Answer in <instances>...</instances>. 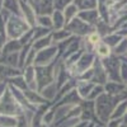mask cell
Wrapping results in <instances>:
<instances>
[{
	"label": "cell",
	"instance_id": "6da1fadb",
	"mask_svg": "<svg viewBox=\"0 0 127 127\" xmlns=\"http://www.w3.org/2000/svg\"><path fill=\"white\" fill-rule=\"evenodd\" d=\"M122 100L118 97H113L107 93L102 94L99 98H97L95 102V114H97V120L100 125H105L112 117V113L116 108L118 102Z\"/></svg>",
	"mask_w": 127,
	"mask_h": 127
},
{
	"label": "cell",
	"instance_id": "7a4b0ae2",
	"mask_svg": "<svg viewBox=\"0 0 127 127\" xmlns=\"http://www.w3.org/2000/svg\"><path fill=\"white\" fill-rule=\"evenodd\" d=\"M28 113L26 112L22 105H20L13 97V94L10 93L9 88L4 93V95L0 98V114H6V116H13V117H18V116Z\"/></svg>",
	"mask_w": 127,
	"mask_h": 127
},
{
	"label": "cell",
	"instance_id": "3957f363",
	"mask_svg": "<svg viewBox=\"0 0 127 127\" xmlns=\"http://www.w3.org/2000/svg\"><path fill=\"white\" fill-rule=\"evenodd\" d=\"M29 29V24L20 15H12L6 23V38L19 39Z\"/></svg>",
	"mask_w": 127,
	"mask_h": 127
},
{
	"label": "cell",
	"instance_id": "277c9868",
	"mask_svg": "<svg viewBox=\"0 0 127 127\" xmlns=\"http://www.w3.org/2000/svg\"><path fill=\"white\" fill-rule=\"evenodd\" d=\"M57 62L46 66H36V78H37V88L38 92L43 90L50 84L55 83V66Z\"/></svg>",
	"mask_w": 127,
	"mask_h": 127
},
{
	"label": "cell",
	"instance_id": "5b68a950",
	"mask_svg": "<svg viewBox=\"0 0 127 127\" xmlns=\"http://www.w3.org/2000/svg\"><path fill=\"white\" fill-rule=\"evenodd\" d=\"M95 59H97V56H95V54L93 51H84L83 55L80 56V59L78 60V62L71 69H69L71 76L78 78L83 72L90 70L94 65V62H95Z\"/></svg>",
	"mask_w": 127,
	"mask_h": 127
},
{
	"label": "cell",
	"instance_id": "8992f818",
	"mask_svg": "<svg viewBox=\"0 0 127 127\" xmlns=\"http://www.w3.org/2000/svg\"><path fill=\"white\" fill-rule=\"evenodd\" d=\"M102 65L107 72L108 76V81H117V83H122L121 81V75H120V69H121V59L116 55H111L107 59H103Z\"/></svg>",
	"mask_w": 127,
	"mask_h": 127
},
{
	"label": "cell",
	"instance_id": "52a82bcc",
	"mask_svg": "<svg viewBox=\"0 0 127 127\" xmlns=\"http://www.w3.org/2000/svg\"><path fill=\"white\" fill-rule=\"evenodd\" d=\"M57 55H59L57 45H51L45 50L38 51L36 55L34 66H46V65H51L54 62H57L59 61Z\"/></svg>",
	"mask_w": 127,
	"mask_h": 127
},
{
	"label": "cell",
	"instance_id": "ba28073f",
	"mask_svg": "<svg viewBox=\"0 0 127 127\" xmlns=\"http://www.w3.org/2000/svg\"><path fill=\"white\" fill-rule=\"evenodd\" d=\"M65 29H67L70 33L72 36L75 37H79V38H85L89 33H92V32L95 29L93 26L85 23L84 20H81L80 18H74L71 22L65 27Z\"/></svg>",
	"mask_w": 127,
	"mask_h": 127
},
{
	"label": "cell",
	"instance_id": "9c48e42d",
	"mask_svg": "<svg viewBox=\"0 0 127 127\" xmlns=\"http://www.w3.org/2000/svg\"><path fill=\"white\" fill-rule=\"evenodd\" d=\"M20 5V17L29 24L31 28H34L37 26V12L36 8L32 5L28 0H19Z\"/></svg>",
	"mask_w": 127,
	"mask_h": 127
},
{
	"label": "cell",
	"instance_id": "30bf717a",
	"mask_svg": "<svg viewBox=\"0 0 127 127\" xmlns=\"http://www.w3.org/2000/svg\"><path fill=\"white\" fill-rule=\"evenodd\" d=\"M81 107V114H80V121H90L94 123H99L95 114V102L85 99L80 103ZM100 125V123H99Z\"/></svg>",
	"mask_w": 127,
	"mask_h": 127
},
{
	"label": "cell",
	"instance_id": "8fae6325",
	"mask_svg": "<svg viewBox=\"0 0 127 127\" xmlns=\"http://www.w3.org/2000/svg\"><path fill=\"white\" fill-rule=\"evenodd\" d=\"M93 72H94V75H93L92 83L98 84V85H105L107 84V81H108L107 72H105V70L102 65L100 59H98V57L95 59V62L93 65Z\"/></svg>",
	"mask_w": 127,
	"mask_h": 127
},
{
	"label": "cell",
	"instance_id": "7c38bea8",
	"mask_svg": "<svg viewBox=\"0 0 127 127\" xmlns=\"http://www.w3.org/2000/svg\"><path fill=\"white\" fill-rule=\"evenodd\" d=\"M23 78H24V81L27 84V88L29 90H37L38 92V88H37V78H36V66H26L23 69Z\"/></svg>",
	"mask_w": 127,
	"mask_h": 127
},
{
	"label": "cell",
	"instance_id": "4fadbf2b",
	"mask_svg": "<svg viewBox=\"0 0 127 127\" xmlns=\"http://www.w3.org/2000/svg\"><path fill=\"white\" fill-rule=\"evenodd\" d=\"M126 89V84L125 83H117V81H107V84L104 85V92L113 95V97H118L121 99H125L123 93Z\"/></svg>",
	"mask_w": 127,
	"mask_h": 127
},
{
	"label": "cell",
	"instance_id": "5bb4252c",
	"mask_svg": "<svg viewBox=\"0 0 127 127\" xmlns=\"http://www.w3.org/2000/svg\"><path fill=\"white\" fill-rule=\"evenodd\" d=\"M23 74V70L19 67H12V66H6L0 64V80L1 81H8L9 79L19 76Z\"/></svg>",
	"mask_w": 127,
	"mask_h": 127
},
{
	"label": "cell",
	"instance_id": "9a60e30c",
	"mask_svg": "<svg viewBox=\"0 0 127 127\" xmlns=\"http://www.w3.org/2000/svg\"><path fill=\"white\" fill-rule=\"evenodd\" d=\"M24 95L27 97L28 102L34 105V107H39V105H45V104H51L47 99H45L42 97V94L37 90H29V89H26L24 90Z\"/></svg>",
	"mask_w": 127,
	"mask_h": 127
},
{
	"label": "cell",
	"instance_id": "2e32d148",
	"mask_svg": "<svg viewBox=\"0 0 127 127\" xmlns=\"http://www.w3.org/2000/svg\"><path fill=\"white\" fill-rule=\"evenodd\" d=\"M78 18H80L81 20H84L85 23L90 24V26H95L97 22L99 20V13L97 9H92V10H81L78 14Z\"/></svg>",
	"mask_w": 127,
	"mask_h": 127
},
{
	"label": "cell",
	"instance_id": "e0dca14e",
	"mask_svg": "<svg viewBox=\"0 0 127 127\" xmlns=\"http://www.w3.org/2000/svg\"><path fill=\"white\" fill-rule=\"evenodd\" d=\"M83 102V99L79 97V94L76 92V89L71 90L70 93H67L65 97H62L60 99V102H57L56 104H52V105H61V104H67V105H78Z\"/></svg>",
	"mask_w": 127,
	"mask_h": 127
},
{
	"label": "cell",
	"instance_id": "ac0fdd59",
	"mask_svg": "<svg viewBox=\"0 0 127 127\" xmlns=\"http://www.w3.org/2000/svg\"><path fill=\"white\" fill-rule=\"evenodd\" d=\"M94 85L95 84L92 83V81H80V80H78L75 89H76V92L79 94V97L83 100H85V99H88V97H89L92 89L94 88Z\"/></svg>",
	"mask_w": 127,
	"mask_h": 127
},
{
	"label": "cell",
	"instance_id": "d6986e66",
	"mask_svg": "<svg viewBox=\"0 0 127 127\" xmlns=\"http://www.w3.org/2000/svg\"><path fill=\"white\" fill-rule=\"evenodd\" d=\"M22 43L19 39H8L3 47L1 55H10V54H18L22 50Z\"/></svg>",
	"mask_w": 127,
	"mask_h": 127
},
{
	"label": "cell",
	"instance_id": "ffe728a7",
	"mask_svg": "<svg viewBox=\"0 0 127 127\" xmlns=\"http://www.w3.org/2000/svg\"><path fill=\"white\" fill-rule=\"evenodd\" d=\"M36 12L38 15H52V13L55 12L54 0H41V3L36 8Z\"/></svg>",
	"mask_w": 127,
	"mask_h": 127
},
{
	"label": "cell",
	"instance_id": "44dd1931",
	"mask_svg": "<svg viewBox=\"0 0 127 127\" xmlns=\"http://www.w3.org/2000/svg\"><path fill=\"white\" fill-rule=\"evenodd\" d=\"M51 19H52V31L64 29L66 27L65 17H64V13L60 12V10H55L51 15Z\"/></svg>",
	"mask_w": 127,
	"mask_h": 127
},
{
	"label": "cell",
	"instance_id": "7402d4cb",
	"mask_svg": "<svg viewBox=\"0 0 127 127\" xmlns=\"http://www.w3.org/2000/svg\"><path fill=\"white\" fill-rule=\"evenodd\" d=\"M94 54H95V56H97L98 59L103 60V59L109 57L113 54V51H112V48L108 45H105L103 41H100L99 43L94 47Z\"/></svg>",
	"mask_w": 127,
	"mask_h": 127
},
{
	"label": "cell",
	"instance_id": "603a6c76",
	"mask_svg": "<svg viewBox=\"0 0 127 127\" xmlns=\"http://www.w3.org/2000/svg\"><path fill=\"white\" fill-rule=\"evenodd\" d=\"M125 37L123 36H121L118 32H113V33H109V34H107L105 37H103L102 38V41L104 42L105 45H108L111 48H112V51H113V48H116L118 46V43L123 39Z\"/></svg>",
	"mask_w": 127,
	"mask_h": 127
},
{
	"label": "cell",
	"instance_id": "cb8c5ba5",
	"mask_svg": "<svg viewBox=\"0 0 127 127\" xmlns=\"http://www.w3.org/2000/svg\"><path fill=\"white\" fill-rule=\"evenodd\" d=\"M127 113V99H122L116 105V108L112 113L111 120H123V117Z\"/></svg>",
	"mask_w": 127,
	"mask_h": 127
},
{
	"label": "cell",
	"instance_id": "d4e9b609",
	"mask_svg": "<svg viewBox=\"0 0 127 127\" xmlns=\"http://www.w3.org/2000/svg\"><path fill=\"white\" fill-rule=\"evenodd\" d=\"M52 42H54V45H57V43H61V42L69 39L70 37H72V34L67 29H59V31H52Z\"/></svg>",
	"mask_w": 127,
	"mask_h": 127
},
{
	"label": "cell",
	"instance_id": "484cf974",
	"mask_svg": "<svg viewBox=\"0 0 127 127\" xmlns=\"http://www.w3.org/2000/svg\"><path fill=\"white\" fill-rule=\"evenodd\" d=\"M51 45H54V42H52V36L48 34L43 38H39V39H36V41L32 42V48L38 52V51H42V50L47 48Z\"/></svg>",
	"mask_w": 127,
	"mask_h": 127
},
{
	"label": "cell",
	"instance_id": "4316f807",
	"mask_svg": "<svg viewBox=\"0 0 127 127\" xmlns=\"http://www.w3.org/2000/svg\"><path fill=\"white\" fill-rule=\"evenodd\" d=\"M57 87H56V83H52V84H50L48 87H46L43 90H41L39 93L42 94V97H43L45 99H47L50 103H52L55 100V98H56V94H57Z\"/></svg>",
	"mask_w": 127,
	"mask_h": 127
},
{
	"label": "cell",
	"instance_id": "83f0119b",
	"mask_svg": "<svg viewBox=\"0 0 127 127\" xmlns=\"http://www.w3.org/2000/svg\"><path fill=\"white\" fill-rule=\"evenodd\" d=\"M79 8L75 5V4H70L69 6H66V9L64 10V17H65V22H66V26L71 22V20L74 19V18H76L78 17V14H79Z\"/></svg>",
	"mask_w": 127,
	"mask_h": 127
},
{
	"label": "cell",
	"instance_id": "f1b7e54d",
	"mask_svg": "<svg viewBox=\"0 0 127 127\" xmlns=\"http://www.w3.org/2000/svg\"><path fill=\"white\" fill-rule=\"evenodd\" d=\"M74 4H75L79 10H92V9H97L98 5V0H74Z\"/></svg>",
	"mask_w": 127,
	"mask_h": 127
},
{
	"label": "cell",
	"instance_id": "f546056e",
	"mask_svg": "<svg viewBox=\"0 0 127 127\" xmlns=\"http://www.w3.org/2000/svg\"><path fill=\"white\" fill-rule=\"evenodd\" d=\"M13 15H20V5L19 0H4V8Z\"/></svg>",
	"mask_w": 127,
	"mask_h": 127
},
{
	"label": "cell",
	"instance_id": "4dcf8cb0",
	"mask_svg": "<svg viewBox=\"0 0 127 127\" xmlns=\"http://www.w3.org/2000/svg\"><path fill=\"white\" fill-rule=\"evenodd\" d=\"M6 83H8V85H12V87L17 88V89L23 90V92H24L26 89H28V88H27V84H26V81H24L23 75H19V76L12 78V79H9Z\"/></svg>",
	"mask_w": 127,
	"mask_h": 127
},
{
	"label": "cell",
	"instance_id": "1f68e13d",
	"mask_svg": "<svg viewBox=\"0 0 127 127\" xmlns=\"http://www.w3.org/2000/svg\"><path fill=\"white\" fill-rule=\"evenodd\" d=\"M51 33H52V29L36 26V27L33 28V41L39 39V38H43V37H46V36H48V34H51Z\"/></svg>",
	"mask_w": 127,
	"mask_h": 127
},
{
	"label": "cell",
	"instance_id": "d6a6232c",
	"mask_svg": "<svg viewBox=\"0 0 127 127\" xmlns=\"http://www.w3.org/2000/svg\"><path fill=\"white\" fill-rule=\"evenodd\" d=\"M17 117L6 114H0V127H15Z\"/></svg>",
	"mask_w": 127,
	"mask_h": 127
},
{
	"label": "cell",
	"instance_id": "836d02e7",
	"mask_svg": "<svg viewBox=\"0 0 127 127\" xmlns=\"http://www.w3.org/2000/svg\"><path fill=\"white\" fill-rule=\"evenodd\" d=\"M113 55L118 56V57H123L127 55V37H125L118 43V46L113 48Z\"/></svg>",
	"mask_w": 127,
	"mask_h": 127
},
{
	"label": "cell",
	"instance_id": "e575fe53",
	"mask_svg": "<svg viewBox=\"0 0 127 127\" xmlns=\"http://www.w3.org/2000/svg\"><path fill=\"white\" fill-rule=\"evenodd\" d=\"M31 116L32 113H23L18 116L15 127H31Z\"/></svg>",
	"mask_w": 127,
	"mask_h": 127
},
{
	"label": "cell",
	"instance_id": "d590c367",
	"mask_svg": "<svg viewBox=\"0 0 127 127\" xmlns=\"http://www.w3.org/2000/svg\"><path fill=\"white\" fill-rule=\"evenodd\" d=\"M37 26L52 29V19L51 15H37Z\"/></svg>",
	"mask_w": 127,
	"mask_h": 127
},
{
	"label": "cell",
	"instance_id": "8d00e7d4",
	"mask_svg": "<svg viewBox=\"0 0 127 127\" xmlns=\"http://www.w3.org/2000/svg\"><path fill=\"white\" fill-rule=\"evenodd\" d=\"M104 93H105V92H104V85H98V84H95L94 88H93L92 92H90V94H89L88 99H89V100H95L97 98H99L102 94H104Z\"/></svg>",
	"mask_w": 127,
	"mask_h": 127
},
{
	"label": "cell",
	"instance_id": "74e56055",
	"mask_svg": "<svg viewBox=\"0 0 127 127\" xmlns=\"http://www.w3.org/2000/svg\"><path fill=\"white\" fill-rule=\"evenodd\" d=\"M72 3H74V0H54V6H55V10L64 12L66 9V6H69Z\"/></svg>",
	"mask_w": 127,
	"mask_h": 127
},
{
	"label": "cell",
	"instance_id": "f35d334b",
	"mask_svg": "<svg viewBox=\"0 0 127 127\" xmlns=\"http://www.w3.org/2000/svg\"><path fill=\"white\" fill-rule=\"evenodd\" d=\"M19 41H20V43H22V46L32 43V42H33V28H31L29 31H27L26 33L19 38Z\"/></svg>",
	"mask_w": 127,
	"mask_h": 127
},
{
	"label": "cell",
	"instance_id": "ab89813d",
	"mask_svg": "<svg viewBox=\"0 0 127 127\" xmlns=\"http://www.w3.org/2000/svg\"><path fill=\"white\" fill-rule=\"evenodd\" d=\"M93 75H94V72H93V67L85 72H83L81 75H79L76 79L80 80V81H92L93 80Z\"/></svg>",
	"mask_w": 127,
	"mask_h": 127
},
{
	"label": "cell",
	"instance_id": "60d3db41",
	"mask_svg": "<svg viewBox=\"0 0 127 127\" xmlns=\"http://www.w3.org/2000/svg\"><path fill=\"white\" fill-rule=\"evenodd\" d=\"M122 61V60H121ZM120 75H121V81L127 84V62L122 61L121 62V69H120Z\"/></svg>",
	"mask_w": 127,
	"mask_h": 127
},
{
	"label": "cell",
	"instance_id": "b9f144b4",
	"mask_svg": "<svg viewBox=\"0 0 127 127\" xmlns=\"http://www.w3.org/2000/svg\"><path fill=\"white\" fill-rule=\"evenodd\" d=\"M94 122L90 121H76V122H72L69 127H94Z\"/></svg>",
	"mask_w": 127,
	"mask_h": 127
},
{
	"label": "cell",
	"instance_id": "7bdbcfd3",
	"mask_svg": "<svg viewBox=\"0 0 127 127\" xmlns=\"http://www.w3.org/2000/svg\"><path fill=\"white\" fill-rule=\"evenodd\" d=\"M122 126H123L122 120H109L104 125V127H122Z\"/></svg>",
	"mask_w": 127,
	"mask_h": 127
},
{
	"label": "cell",
	"instance_id": "ee69618b",
	"mask_svg": "<svg viewBox=\"0 0 127 127\" xmlns=\"http://www.w3.org/2000/svg\"><path fill=\"white\" fill-rule=\"evenodd\" d=\"M122 121H123V126H126V127H127V113H126V116L123 117V120H122Z\"/></svg>",
	"mask_w": 127,
	"mask_h": 127
},
{
	"label": "cell",
	"instance_id": "f6af8a7d",
	"mask_svg": "<svg viewBox=\"0 0 127 127\" xmlns=\"http://www.w3.org/2000/svg\"><path fill=\"white\" fill-rule=\"evenodd\" d=\"M3 8H4V0H0V12L3 10Z\"/></svg>",
	"mask_w": 127,
	"mask_h": 127
},
{
	"label": "cell",
	"instance_id": "bcb514c9",
	"mask_svg": "<svg viewBox=\"0 0 127 127\" xmlns=\"http://www.w3.org/2000/svg\"><path fill=\"white\" fill-rule=\"evenodd\" d=\"M123 97H125V99H127V84H126V89H125V93H123Z\"/></svg>",
	"mask_w": 127,
	"mask_h": 127
},
{
	"label": "cell",
	"instance_id": "7dc6e473",
	"mask_svg": "<svg viewBox=\"0 0 127 127\" xmlns=\"http://www.w3.org/2000/svg\"><path fill=\"white\" fill-rule=\"evenodd\" d=\"M122 12H125V13H127V4L125 5V8L122 9Z\"/></svg>",
	"mask_w": 127,
	"mask_h": 127
},
{
	"label": "cell",
	"instance_id": "c3c4849f",
	"mask_svg": "<svg viewBox=\"0 0 127 127\" xmlns=\"http://www.w3.org/2000/svg\"><path fill=\"white\" fill-rule=\"evenodd\" d=\"M94 127H103V125H99V123H95Z\"/></svg>",
	"mask_w": 127,
	"mask_h": 127
},
{
	"label": "cell",
	"instance_id": "681fc988",
	"mask_svg": "<svg viewBox=\"0 0 127 127\" xmlns=\"http://www.w3.org/2000/svg\"><path fill=\"white\" fill-rule=\"evenodd\" d=\"M122 127H126V126H122Z\"/></svg>",
	"mask_w": 127,
	"mask_h": 127
},
{
	"label": "cell",
	"instance_id": "f907efd6",
	"mask_svg": "<svg viewBox=\"0 0 127 127\" xmlns=\"http://www.w3.org/2000/svg\"><path fill=\"white\" fill-rule=\"evenodd\" d=\"M0 81H1V80H0Z\"/></svg>",
	"mask_w": 127,
	"mask_h": 127
}]
</instances>
